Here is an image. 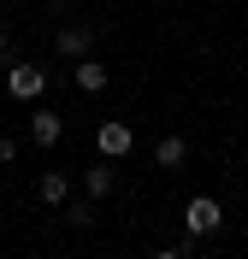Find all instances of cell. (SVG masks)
<instances>
[{"mask_svg":"<svg viewBox=\"0 0 248 259\" xmlns=\"http://www.w3.org/2000/svg\"><path fill=\"white\" fill-rule=\"evenodd\" d=\"M6 89H12V100H42L48 95V71L42 65H12L6 71Z\"/></svg>","mask_w":248,"mask_h":259,"instance_id":"cell-1","label":"cell"},{"mask_svg":"<svg viewBox=\"0 0 248 259\" xmlns=\"http://www.w3.org/2000/svg\"><path fill=\"white\" fill-rule=\"evenodd\" d=\"M183 224H189V236H213V230L225 224V206L201 194V200H189V206H183Z\"/></svg>","mask_w":248,"mask_h":259,"instance_id":"cell-2","label":"cell"},{"mask_svg":"<svg viewBox=\"0 0 248 259\" xmlns=\"http://www.w3.org/2000/svg\"><path fill=\"white\" fill-rule=\"evenodd\" d=\"M53 48L65 53V59H89V48H95V30H89V24H65V30L53 35Z\"/></svg>","mask_w":248,"mask_h":259,"instance_id":"cell-3","label":"cell"},{"mask_svg":"<svg viewBox=\"0 0 248 259\" xmlns=\"http://www.w3.org/2000/svg\"><path fill=\"white\" fill-rule=\"evenodd\" d=\"M95 147L107 153V159H118V153H130V147H136V136H130V124H118V118H113V124H100Z\"/></svg>","mask_w":248,"mask_h":259,"instance_id":"cell-4","label":"cell"},{"mask_svg":"<svg viewBox=\"0 0 248 259\" xmlns=\"http://www.w3.org/2000/svg\"><path fill=\"white\" fill-rule=\"evenodd\" d=\"M59 136H65L59 112H48V106H36V112H30V142H36V147H53Z\"/></svg>","mask_w":248,"mask_h":259,"instance_id":"cell-5","label":"cell"},{"mask_svg":"<svg viewBox=\"0 0 248 259\" xmlns=\"http://www.w3.org/2000/svg\"><path fill=\"white\" fill-rule=\"evenodd\" d=\"M36 200H42V206H65V200H71V177H65V171H42Z\"/></svg>","mask_w":248,"mask_h":259,"instance_id":"cell-6","label":"cell"},{"mask_svg":"<svg viewBox=\"0 0 248 259\" xmlns=\"http://www.w3.org/2000/svg\"><path fill=\"white\" fill-rule=\"evenodd\" d=\"M113 189H118V171H113V159L89 165V177H83V194H89V200H107Z\"/></svg>","mask_w":248,"mask_h":259,"instance_id":"cell-7","label":"cell"},{"mask_svg":"<svg viewBox=\"0 0 248 259\" xmlns=\"http://www.w3.org/2000/svg\"><path fill=\"white\" fill-rule=\"evenodd\" d=\"M183 159H189V142H183V136H160L154 165H160V171H183Z\"/></svg>","mask_w":248,"mask_h":259,"instance_id":"cell-8","label":"cell"},{"mask_svg":"<svg viewBox=\"0 0 248 259\" xmlns=\"http://www.w3.org/2000/svg\"><path fill=\"white\" fill-rule=\"evenodd\" d=\"M71 65H77V89L83 95H100L107 89V65L100 59H71Z\"/></svg>","mask_w":248,"mask_h":259,"instance_id":"cell-9","label":"cell"},{"mask_svg":"<svg viewBox=\"0 0 248 259\" xmlns=\"http://www.w3.org/2000/svg\"><path fill=\"white\" fill-rule=\"evenodd\" d=\"M65 218L77 230H89V224H95V200H65Z\"/></svg>","mask_w":248,"mask_h":259,"instance_id":"cell-10","label":"cell"},{"mask_svg":"<svg viewBox=\"0 0 248 259\" xmlns=\"http://www.w3.org/2000/svg\"><path fill=\"white\" fill-rule=\"evenodd\" d=\"M18 159V142H12V136H0V165H12Z\"/></svg>","mask_w":248,"mask_h":259,"instance_id":"cell-11","label":"cell"},{"mask_svg":"<svg viewBox=\"0 0 248 259\" xmlns=\"http://www.w3.org/2000/svg\"><path fill=\"white\" fill-rule=\"evenodd\" d=\"M154 259H183V247H160V253H154Z\"/></svg>","mask_w":248,"mask_h":259,"instance_id":"cell-12","label":"cell"},{"mask_svg":"<svg viewBox=\"0 0 248 259\" xmlns=\"http://www.w3.org/2000/svg\"><path fill=\"white\" fill-rule=\"evenodd\" d=\"M0 53H6V30H0Z\"/></svg>","mask_w":248,"mask_h":259,"instance_id":"cell-13","label":"cell"}]
</instances>
